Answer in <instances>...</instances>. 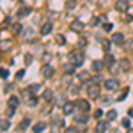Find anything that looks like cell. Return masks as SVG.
<instances>
[{
	"instance_id": "1",
	"label": "cell",
	"mask_w": 133,
	"mask_h": 133,
	"mask_svg": "<svg viewBox=\"0 0 133 133\" xmlns=\"http://www.w3.org/2000/svg\"><path fill=\"white\" fill-rule=\"evenodd\" d=\"M83 61H85V53H83L82 50H75L69 53V62H71L73 66H76V68H80L83 64Z\"/></svg>"
},
{
	"instance_id": "2",
	"label": "cell",
	"mask_w": 133,
	"mask_h": 133,
	"mask_svg": "<svg viewBox=\"0 0 133 133\" xmlns=\"http://www.w3.org/2000/svg\"><path fill=\"white\" fill-rule=\"evenodd\" d=\"M99 94H101V87H99L98 83L89 82V87H87V96H89L91 99H96V98H99Z\"/></svg>"
},
{
	"instance_id": "3",
	"label": "cell",
	"mask_w": 133,
	"mask_h": 133,
	"mask_svg": "<svg viewBox=\"0 0 133 133\" xmlns=\"http://www.w3.org/2000/svg\"><path fill=\"white\" fill-rule=\"evenodd\" d=\"M75 107H76V110H80V112H89V110H91V103L87 101V99H76V101H75Z\"/></svg>"
},
{
	"instance_id": "4",
	"label": "cell",
	"mask_w": 133,
	"mask_h": 133,
	"mask_svg": "<svg viewBox=\"0 0 133 133\" xmlns=\"http://www.w3.org/2000/svg\"><path fill=\"white\" fill-rule=\"evenodd\" d=\"M115 9L121 12H126L130 9V0H115Z\"/></svg>"
},
{
	"instance_id": "5",
	"label": "cell",
	"mask_w": 133,
	"mask_h": 133,
	"mask_svg": "<svg viewBox=\"0 0 133 133\" xmlns=\"http://www.w3.org/2000/svg\"><path fill=\"white\" fill-rule=\"evenodd\" d=\"M75 110H76V107H75V101H66L64 105H62V112L66 114V115L73 114Z\"/></svg>"
},
{
	"instance_id": "6",
	"label": "cell",
	"mask_w": 133,
	"mask_h": 133,
	"mask_svg": "<svg viewBox=\"0 0 133 133\" xmlns=\"http://www.w3.org/2000/svg\"><path fill=\"white\" fill-rule=\"evenodd\" d=\"M41 75L44 76V78H51V76L55 75V69L51 68L50 64H44V66H43V69H41Z\"/></svg>"
},
{
	"instance_id": "7",
	"label": "cell",
	"mask_w": 133,
	"mask_h": 133,
	"mask_svg": "<svg viewBox=\"0 0 133 133\" xmlns=\"http://www.w3.org/2000/svg\"><path fill=\"white\" fill-rule=\"evenodd\" d=\"M112 43L115 44V46H123L124 44V36L121 34V32H115L112 36Z\"/></svg>"
},
{
	"instance_id": "8",
	"label": "cell",
	"mask_w": 133,
	"mask_h": 133,
	"mask_svg": "<svg viewBox=\"0 0 133 133\" xmlns=\"http://www.w3.org/2000/svg\"><path fill=\"white\" fill-rule=\"evenodd\" d=\"M83 29H85V25H83V23H82L80 20H73V23H71V30L78 32V34H82Z\"/></svg>"
},
{
	"instance_id": "9",
	"label": "cell",
	"mask_w": 133,
	"mask_h": 133,
	"mask_svg": "<svg viewBox=\"0 0 133 133\" xmlns=\"http://www.w3.org/2000/svg\"><path fill=\"white\" fill-rule=\"evenodd\" d=\"M117 87H119V82L115 78H110L105 82V89H108V91H117Z\"/></svg>"
},
{
	"instance_id": "10",
	"label": "cell",
	"mask_w": 133,
	"mask_h": 133,
	"mask_svg": "<svg viewBox=\"0 0 133 133\" xmlns=\"http://www.w3.org/2000/svg\"><path fill=\"white\" fill-rule=\"evenodd\" d=\"M75 121L78 124H87V121H89V115H87V112H80L75 115Z\"/></svg>"
},
{
	"instance_id": "11",
	"label": "cell",
	"mask_w": 133,
	"mask_h": 133,
	"mask_svg": "<svg viewBox=\"0 0 133 133\" xmlns=\"http://www.w3.org/2000/svg\"><path fill=\"white\" fill-rule=\"evenodd\" d=\"M30 7L29 5H23V7H20V11L16 12V18H25V16H29L30 14Z\"/></svg>"
},
{
	"instance_id": "12",
	"label": "cell",
	"mask_w": 133,
	"mask_h": 133,
	"mask_svg": "<svg viewBox=\"0 0 133 133\" xmlns=\"http://www.w3.org/2000/svg\"><path fill=\"white\" fill-rule=\"evenodd\" d=\"M105 66H107L105 61H92V71H94V73H99Z\"/></svg>"
},
{
	"instance_id": "13",
	"label": "cell",
	"mask_w": 133,
	"mask_h": 133,
	"mask_svg": "<svg viewBox=\"0 0 133 133\" xmlns=\"http://www.w3.org/2000/svg\"><path fill=\"white\" fill-rule=\"evenodd\" d=\"M78 80H80V83H89L91 82V75H89L87 71L78 73Z\"/></svg>"
},
{
	"instance_id": "14",
	"label": "cell",
	"mask_w": 133,
	"mask_h": 133,
	"mask_svg": "<svg viewBox=\"0 0 133 133\" xmlns=\"http://www.w3.org/2000/svg\"><path fill=\"white\" fill-rule=\"evenodd\" d=\"M50 32H51V23H50V21L43 23V25H41V36H48Z\"/></svg>"
},
{
	"instance_id": "15",
	"label": "cell",
	"mask_w": 133,
	"mask_h": 133,
	"mask_svg": "<svg viewBox=\"0 0 133 133\" xmlns=\"http://www.w3.org/2000/svg\"><path fill=\"white\" fill-rule=\"evenodd\" d=\"M103 61H105L107 66H114V64H115V59H114V55L110 53V51H107V53H105V59H103Z\"/></svg>"
},
{
	"instance_id": "16",
	"label": "cell",
	"mask_w": 133,
	"mask_h": 133,
	"mask_svg": "<svg viewBox=\"0 0 133 133\" xmlns=\"http://www.w3.org/2000/svg\"><path fill=\"white\" fill-rule=\"evenodd\" d=\"M107 130H108V119L107 121H101L99 119V123L96 126V131H107Z\"/></svg>"
},
{
	"instance_id": "17",
	"label": "cell",
	"mask_w": 133,
	"mask_h": 133,
	"mask_svg": "<svg viewBox=\"0 0 133 133\" xmlns=\"http://www.w3.org/2000/svg\"><path fill=\"white\" fill-rule=\"evenodd\" d=\"M43 130H46V123H36L32 126V131L34 133H41Z\"/></svg>"
},
{
	"instance_id": "18",
	"label": "cell",
	"mask_w": 133,
	"mask_h": 133,
	"mask_svg": "<svg viewBox=\"0 0 133 133\" xmlns=\"http://www.w3.org/2000/svg\"><path fill=\"white\" fill-rule=\"evenodd\" d=\"M39 89H41V85H39V83H32V85L27 87V92H29V94H37Z\"/></svg>"
},
{
	"instance_id": "19",
	"label": "cell",
	"mask_w": 133,
	"mask_h": 133,
	"mask_svg": "<svg viewBox=\"0 0 133 133\" xmlns=\"http://www.w3.org/2000/svg\"><path fill=\"white\" fill-rule=\"evenodd\" d=\"M75 68H76V66H73L71 62H69V64L64 68V75H66V76H73V75H75Z\"/></svg>"
},
{
	"instance_id": "20",
	"label": "cell",
	"mask_w": 133,
	"mask_h": 133,
	"mask_svg": "<svg viewBox=\"0 0 133 133\" xmlns=\"http://www.w3.org/2000/svg\"><path fill=\"white\" fill-rule=\"evenodd\" d=\"M51 98H53V91L51 89H44L43 91V99L44 101H51Z\"/></svg>"
},
{
	"instance_id": "21",
	"label": "cell",
	"mask_w": 133,
	"mask_h": 133,
	"mask_svg": "<svg viewBox=\"0 0 133 133\" xmlns=\"http://www.w3.org/2000/svg\"><path fill=\"white\" fill-rule=\"evenodd\" d=\"M29 126H30V119H29V117H25V119L18 124V130H21V131H23V130H27Z\"/></svg>"
},
{
	"instance_id": "22",
	"label": "cell",
	"mask_w": 133,
	"mask_h": 133,
	"mask_svg": "<svg viewBox=\"0 0 133 133\" xmlns=\"http://www.w3.org/2000/svg\"><path fill=\"white\" fill-rule=\"evenodd\" d=\"M7 103H9V107H14V108H18V105H20V98H18V96H11Z\"/></svg>"
},
{
	"instance_id": "23",
	"label": "cell",
	"mask_w": 133,
	"mask_h": 133,
	"mask_svg": "<svg viewBox=\"0 0 133 133\" xmlns=\"http://www.w3.org/2000/svg\"><path fill=\"white\" fill-rule=\"evenodd\" d=\"M119 68H121L123 71H128V69H130V61H128V59H121V61H119Z\"/></svg>"
},
{
	"instance_id": "24",
	"label": "cell",
	"mask_w": 133,
	"mask_h": 133,
	"mask_svg": "<svg viewBox=\"0 0 133 133\" xmlns=\"http://www.w3.org/2000/svg\"><path fill=\"white\" fill-rule=\"evenodd\" d=\"M11 30H12V34H14V36H20V34H21V30H23V27H21L20 23H14Z\"/></svg>"
},
{
	"instance_id": "25",
	"label": "cell",
	"mask_w": 133,
	"mask_h": 133,
	"mask_svg": "<svg viewBox=\"0 0 133 133\" xmlns=\"http://www.w3.org/2000/svg\"><path fill=\"white\" fill-rule=\"evenodd\" d=\"M51 126H53V128H62V126H64V121L53 117V119H51Z\"/></svg>"
},
{
	"instance_id": "26",
	"label": "cell",
	"mask_w": 133,
	"mask_h": 133,
	"mask_svg": "<svg viewBox=\"0 0 133 133\" xmlns=\"http://www.w3.org/2000/svg\"><path fill=\"white\" fill-rule=\"evenodd\" d=\"M37 105V98H36V94H30L29 96V107H36Z\"/></svg>"
},
{
	"instance_id": "27",
	"label": "cell",
	"mask_w": 133,
	"mask_h": 133,
	"mask_svg": "<svg viewBox=\"0 0 133 133\" xmlns=\"http://www.w3.org/2000/svg\"><path fill=\"white\" fill-rule=\"evenodd\" d=\"M75 7H76V0H68V2H66V9L68 11L75 9Z\"/></svg>"
},
{
	"instance_id": "28",
	"label": "cell",
	"mask_w": 133,
	"mask_h": 133,
	"mask_svg": "<svg viewBox=\"0 0 133 133\" xmlns=\"http://www.w3.org/2000/svg\"><path fill=\"white\" fill-rule=\"evenodd\" d=\"M7 76H9V71H7L5 68H0V78H2V80H5Z\"/></svg>"
},
{
	"instance_id": "29",
	"label": "cell",
	"mask_w": 133,
	"mask_h": 133,
	"mask_svg": "<svg viewBox=\"0 0 133 133\" xmlns=\"http://www.w3.org/2000/svg\"><path fill=\"white\" fill-rule=\"evenodd\" d=\"M69 91H71L73 96H76V94H80V87H78V85H71V87H69Z\"/></svg>"
},
{
	"instance_id": "30",
	"label": "cell",
	"mask_w": 133,
	"mask_h": 133,
	"mask_svg": "<svg viewBox=\"0 0 133 133\" xmlns=\"http://www.w3.org/2000/svg\"><path fill=\"white\" fill-rule=\"evenodd\" d=\"M115 117H117V112H115V110H110V112L107 114V119H108V121H114Z\"/></svg>"
},
{
	"instance_id": "31",
	"label": "cell",
	"mask_w": 133,
	"mask_h": 133,
	"mask_svg": "<svg viewBox=\"0 0 133 133\" xmlns=\"http://www.w3.org/2000/svg\"><path fill=\"white\" fill-rule=\"evenodd\" d=\"M128 92H130V89H124V91L121 92V94H119V98H117V101H123L124 98H126V96H128Z\"/></svg>"
},
{
	"instance_id": "32",
	"label": "cell",
	"mask_w": 133,
	"mask_h": 133,
	"mask_svg": "<svg viewBox=\"0 0 133 133\" xmlns=\"http://www.w3.org/2000/svg\"><path fill=\"white\" fill-rule=\"evenodd\" d=\"M101 44H103V50H105V51L110 50V41H107V39H101Z\"/></svg>"
},
{
	"instance_id": "33",
	"label": "cell",
	"mask_w": 133,
	"mask_h": 133,
	"mask_svg": "<svg viewBox=\"0 0 133 133\" xmlns=\"http://www.w3.org/2000/svg\"><path fill=\"white\" fill-rule=\"evenodd\" d=\"M124 126V128H131V117H130V119H128V117H126V119H123V123H121Z\"/></svg>"
},
{
	"instance_id": "34",
	"label": "cell",
	"mask_w": 133,
	"mask_h": 133,
	"mask_svg": "<svg viewBox=\"0 0 133 133\" xmlns=\"http://www.w3.org/2000/svg\"><path fill=\"white\" fill-rule=\"evenodd\" d=\"M101 117H103V110H101V108H98V110L94 112V119H98V121H99Z\"/></svg>"
},
{
	"instance_id": "35",
	"label": "cell",
	"mask_w": 133,
	"mask_h": 133,
	"mask_svg": "<svg viewBox=\"0 0 133 133\" xmlns=\"http://www.w3.org/2000/svg\"><path fill=\"white\" fill-rule=\"evenodd\" d=\"M55 41H57V43H61V44H64V43H66V37H64V36H61V34H59V36H57V37H55Z\"/></svg>"
},
{
	"instance_id": "36",
	"label": "cell",
	"mask_w": 133,
	"mask_h": 133,
	"mask_svg": "<svg viewBox=\"0 0 133 133\" xmlns=\"http://www.w3.org/2000/svg\"><path fill=\"white\" fill-rule=\"evenodd\" d=\"M112 29H114V27H112V23H105V25H103V30H105V32H110Z\"/></svg>"
},
{
	"instance_id": "37",
	"label": "cell",
	"mask_w": 133,
	"mask_h": 133,
	"mask_svg": "<svg viewBox=\"0 0 133 133\" xmlns=\"http://www.w3.org/2000/svg\"><path fill=\"white\" fill-rule=\"evenodd\" d=\"M9 128V121H2L0 123V130H7Z\"/></svg>"
},
{
	"instance_id": "38",
	"label": "cell",
	"mask_w": 133,
	"mask_h": 133,
	"mask_svg": "<svg viewBox=\"0 0 133 133\" xmlns=\"http://www.w3.org/2000/svg\"><path fill=\"white\" fill-rule=\"evenodd\" d=\"M91 82H92V83H99V82H101V76H99V75L92 76V78H91Z\"/></svg>"
},
{
	"instance_id": "39",
	"label": "cell",
	"mask_w": 133,
	"mask_h": 133,
	"mask_svg": "<svg viewBox=\"0 0 133 133\" xmlns=\"http://www.w3.org/2000/svg\"><path fill=\"white\" fill-rule=\"evenodd\" d=\"M23 76H25V71H23V69H20V71L16 73V80H21Z\"/></svg>"
},
{
	"instance_id": "40",
	"label": "cell",
	"mask_w": 133,
	"mask_h": 133,
	"mask_svg": "<svg viewBox=\"0 0 133 133\" xmlns=\"http://www.w3.org/2000/svg\"><path fill=\"white\" fill-rule=\"evenodd\" d=\"M30 62H32V55L27 53V55H25V64H30Z\"/></svg>"
},
{
	"instance_id": "41",
	"label": "cell",
	"mask_w": 133,
	"mask_h": 133,
	"mask_svg": "<svg viewBox=\"0 0 133 133\" xmlns=\"http://www.w3.org/2000/svg\"><path fill=\"white\" fill-rule=\"evenodd\" d=\"M99 21H101V18H94V20L91 21V25H98V23H99Z\"/></svg>"
},
{
	"instance_id": "42",
	"label": "cell",
	"mask_w": 133,
	"mask_h": 133,
	"mask_svg": "<svg viewBox=\"0 0 133 133\" xmlns=\"http://www.w3.org/2000/svg\"><path fill=\"white\" fill-rule=\"evenodd\" d=\"M68 131H69V133H76V131H78V130H76L75 126H69V128H68Z\"/></svg>"
},
{
	"instance_id": "43",
	"label": "cell",
	"mask_w": 133,
	"mask_h": 133,
	"mask_svg": "<svg viewBox=\"0 0 133 133\" xmlns=\"http://www.w3.org/2000/svg\"><path fill=\"white\" fill-rule=\"evenodd\" d=\"M48 59H50V53H44V55H43V61L48 62Z\"/></svg>"
},
{
	"instance_id": "44",
	"label": "cell",
	"mask_w": 133,
	"mask_h": 133,
	"mask_svg": "<svg viewBox=\"0 0 133 133\" xmlns=\"http://www.w3.org/2000/svg\"><path fill=\"white\" fill-rule=\"evenodd\" d=\"M128 117H133V108H130V110H128Z\"/></svg>"
}]
</instances>
